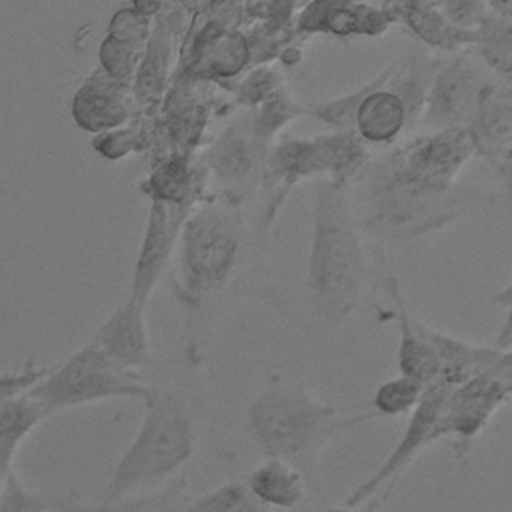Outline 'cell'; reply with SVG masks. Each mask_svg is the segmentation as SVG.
<instances>
[{"instance_id": "cell-32", "label": "cell", "mask_w": 512, "mask_h": 512, "mask_svg": "<svg viewBox=\"0 0 512 512\" xmlns=\"http://www.w3.org/2000/svg\"><path fill=\"white\" fill-rule=\"evenodd\" d=\"M388 494H390V492H382V494H378V496H374V498H370V500H366L364 504L354 506V508L340 504V506H330V508H326L324 512H378V510L382 508V502H386Z\"/></svg>"}, {"instance_id": "cell-31", "label": "cell", "mask_w": 512, "mask_h": 512, "mask_svg": "<svg viewBox=\"0 0 512 512\" xmlns=\"http://www.w3.org/2000/svg\"><path fill=\"white\" fill-rule=\"evenodd\" d=\"M134 146H136V130L130 126L108 130L92 138L94 152L112 162H118L124 156H128L134 150Z\"/></svg>"}, {"instance_id": "cell-19", "label": "cell", "mask_w": 512, "mask_h": 512, "mask_svg": "<svg viewBox=\"0 0 512 512\" xmlns=\"http://www.w3.org/2000/svg\"><path fill=\"white\" fill-rule=\"evenodd\" d=\"M244 484L270 510H294L306 498L304 476L278 458H266L250 470Z\"/></svg>"}, {"instance_id": "cell-14", "label": "cell", "mask_w": 512, "mask_h": 512, "mask_svg": "<svg viewBox=\"0 0 512 512\" xmlns=\"http://www.w3.org/2000/svg\"><path fill=\"white\" fill-rule=\"evenodd\" d=\"M388 292L394 302L396 324H398V332H400V342H398L400 376L412 378V380L428 386V384L436 382L440 376L436 352L422 330V320L414 318L408 312V308L402 300L400 284L396 278H390Z\"/></svg>"}, {"instance_id": "cell-3", "label": "cell", "mask_w": 512, "mask_h": 512, "mask_svg": "<svg viewBox=\"0 0 512 512\" xmlns=\"http://www.w3.org/2000/svg\"><path fill=\"white\" fill-rule=\"evenodd\" d=\"M176 256V292L182 304L194 310L216 304L246 258L242 212L226 202L196 208L182 220Z\"/></svg>"}, {"instance_id": "cell-8", "label": "cell", "mask_w": 512, "mask_h": 512, "mask_svg": "<svg viewBox=\"0 0 512 512\" xmlns=\"http://www.w3.org/2000/svg\"><path fill=\"white\" fill-rule=\"evenodd\" d=\"M508 396L510 352L488 370L452 388L440 422L442 438L452 436L454 448L462 456L490 424L492 416L506 404Z\"/></svg>"}, {"instance_id": "cell-24", "label": "cell", "mask_w": 512, "mask_h": 512, "mask_svg": "<svg viewBox=\"0 0 512 512\" xmlns=\"http://www.w3.org/2000/svg\"><path fill=\"white\" fill-rule=\"evenodd\" d=\"M74 502V496L30 490L14 470L6 474L0 492V512H66Z\"/></svg>"}, {"instance_id": "cell-4", "label": "cell", "mask_w": 512, "mask_h": 512, "mask_svg": "<svg viewBox=\"0 0 512 512\" xmlns=\"http://www.w3.org/2000/svg\"><path fill=\"white\" fill-rule=\"evenodd\" d=\"M194 450L196 428L186 398L176 390H156L134 438L114 464L100 502H120L164 484L190 462Z\"/></svg>"}, {"instance_id": "cell-9", "label": "cell", "mask_w": 512, "mask_h": 512, "mask_svg": "<svg viewBox=\"0 0 512 512\" xmlns=\"http://www.w3.org/2000/svg\"><path fill=\"white\" fill-rule=\"evenodd\" d=\"M488 82L490 78L478 60L470 56L442 62L430 82L420 124L432 132L468 128Z\"/></svg>"}, {"instance_id": "cell-18", "label": "cell", "mask_w": 512, "mask_h": 512, "mask_svg": "<svg viewBox=\"0 0 512 512\" xmlns=\"http://www.w3.org/2000/svg\"><path fill=\"white\" fill-rule=\"evenodd\" d=\"M392 10L390 18L398 16V20L430 48L462 50L464 46L476 44V30L458 28L436 8V4L402 2L394 4Z\"/></svg>"}, {"instance_id": "cell-22", "label": "cell", "mask_w": 512, "mask_h": 512, "mask_svg": "<svg viewBox=\"0 0 512 512\" xmlns=\"http://www.w3.org/2000/svg\"><path fill=\"white\" fill-rule=\"evenodd\" d=\"M46 416V410L28 394L16 396L0 406V470L4 474L12 470L20 444Z\"/></svg>"}, {"instance_id": "cell-5", "label": "cell", "mask_w": 512, "mask_h": 512, "mask_svg": "<svg viewBox=\"0 0 512 512\" xmlns=\"http://www.w3.org/2000/svg\"><path fill=\"white\" fill-rule=\"evenodd\" d=\"M26 394L36 400L46 414H52L114 398L140 400L146 406L154 398L156 388L146 384L140 372L114 366L92 342H86L66 362L50 368Z\"/></svg>"}, {"instance_id": "cell-16", "label": "cell", "mask_w": 512, "mask_h": 512, "mask_svg": "<svg viewBox=\"0 0 512 512\" xmlns=\"http://www.w3.org/2000/svg\"><path fill=\"white\" fill-rule=\"evenodd\" d=\"M408 126L404 102L386 84L376 86L360 100L352 120V132L360 142L380 146L394 144Z\"/></svg>"}, {"instance_id": "cell-25", "label": "cell", "mask_w": 512, "mask_h": 512, "mask_svg": "<svg viewBox=\"0 0 512 512\" xmlns=\"http://www.w3.org/2000/svg\"><path fill=\"white\" fill-rule=\"evenodd\" d=\"M394 72V64H390L386 70H382L378 76H374L372 80H368L366 84H362L360 88H356L354 92H348L344 96L332 98L322 102L320 106L310 108V116H314L316 120H320L322 124L330 126L334 132H352V120H354V112L360 104V100L374 90L380 84H386L388 78Z\"/></svg>"}, {"instance_id": "cell-20", "label": "cell", "mask_w": 512, "mask_h": 512, "mask_svg": "<svg viewBox=\"0 0 512 512\" xmlns=\"http://www.w3.org/2000/svg\"><path fill=\"white\" fill-rule=\"evenodd\" d=\"M262 140L252 130L230 128L208 152V166L214 176L228 186L244 184L258 172Z\"/></svg>"}, {"instance_id": "cell-12", "label": "cell", "mask_w": 512, "mask_h": 512, "mask_svg": "<svg viewBox=\"0 0 512 512\" xmlns=\"http://www.w3.org/2000/svg\"><path fill=\"white\" fill-rule=\"evenodd\" d=\"M114 366L140 372L150 362V338L146 324V304L128 298L120 304L88 340Z\"/></svg>"}, {"instance_id": "cell-23", "label": "cell", "mask_w": 512, "mask_h": 512, "mask_svg": "<svg viewBox=\"0 0 512 512\" xmlns=\"http://www.w3.org/2000/svg\"><path fill=\"white\" fill-rule=\"evenodd\" d=\"M184 486V480H176L158 492L132 496L112 504L76 502L68 512H184Z\"/></svg>"}, {"instance_id": "cell-15", "label": "cell", "mask_w": 512, "mask_h": 512, "mask_svg": "<svg viewBox=\"0 0 512 512\" xmlns=\"http://www.w3.org/2000/svg\"><path fill=\"white\" fill-rule=\"evenodd\" d=\"M390 16L384 8L350 2H314L300 14V30L330 34L378 36L388 30Z\"/></svg>"}, {"instance_id": "cell-33", "label": "cell", "mask_w": 512, "mask_h": 512, "mask_svg": "<svg viewBox=\"0 0 512 512\" xmlns=\"http://www.w3.org/2000/svg\"><path fill=\"white\" fill-rule=\"evenodd\" d=\"M4 480H6V474L0 470V492H2V486H4Z\"/></svg>"}, {"instance_id": "cell-29", "label": "cell", "mask_w": 512, "mask_h": 512, "mask_svg": "<svg viewBox=\"0 0 512 512\" xmlns=\"http://www.w3.org/2000/svg\"><path fill=\"white\" fill-rule=\"evenodd\" d=\"M208 66L220 76H232L244 68L250 46L240 32H216L206 44Z\"/></svg>"}, {"instance_id": "cell-11", "label": "cell", "mask_w": 512, "mask_h": 512, "mask_svg": "<svg viewBox=\"0 0 512 512\" xmlns=\"http://www.w3.org/2000/svg\"><path fill=\"white\" fill-rule=\"evenodd\" d=\"M474 154L482 156L506 178L512 140L510 82L490 80L480 96L476 112L468 124Z\"/></svg>"}, {"instance_id": "cell-26", "label": "cell", "mask_w": 512, "mask_h": 512, "mask_svg": "<svg viewBox=\"0 0 512 512\" xmlns=\"http://www.w3.org/2000/svg\"><path fill=\"white\" fill-rule=\"evenodd\" d=\"M184 512H272L246 488L244 482H224L186 502Z\"/></svg>"}, {"instance_id": "cell-21", "label": "cell", "mask_w": 512, "mask_h": 512, "mask_svg": "<svg viewBox=\"0 0 512 512\" xmlns=\"http://www.w3.org/2000/svg\"><path fill=\"white\" fill-rule=\"evenodd\" d=\"M170 56H172L170 34L164 26L156 24L150 30V38L146 42L142 62L130 86L132 100H136L140 106H150L160 100L166 78H168Z\"/></svg>"}, {"instance_id": "cell-17", "label": "cell", "mask_w": 512, "mask_h": 512, "mask_svg": "<svg viewBox=\"0 0 512 512\" xmlns=\"http://www.w3.org/2000/svg\"><path fill=\"white\" fill-rule=\"evenodd\" d=\"M422 330L430 340L438 358V366H440L438 380H444L450 386H460L472 376L494 366L504 354L510 352V350H500L498 346L470 344L462 338L440 332L424 322H422Z\"/></svg>"}, {"instance_id": "cell-1", "label": "cell", "mask_w": 512, "mask_h": 512, "mask_svg": "<svg viewBox=\"0 0 512 512\" xmlns=\"http://www.w3.org/2000/svg\"><path fill=\"white\" fill-rule=\"evenodd\" d=\"M370 274L368 248L342 182L316 188L306 264V290L314 312L330 322L348 320L358 308Z\"/></svg>"}, {"instance_id": "cell-6", "label": "cell", "mask_w": 512, "mask_h": 512, "mask_svg": "<svg viewBox=\"0 0 512 512\" xmlns=\"http://www.w3.org/2000/svg\"><path fill=\"white\" fill-rule=\"evenodd\" d=\"M366 162V150L354 132H332L312 140H286L272 148L266 160L270 176L282 186L302 178L324 176V180L346 182Z\"/></svg>"}, {"instance_id": "cell-7", "label": "cell", "mask_w": 512, "mask_h": 512, "mask_svg": "<svg viewBox=\"0 0 512 512\" xmlns=\"http://www.w3.org/2000/svg\"><path fill=\"white\" fill-rule=\"evenodd\" d=\"M452 388H456V386H450L444 380H436L426 386L420 402L410 412L408 424H406L404 434L398 440V444L392 448V452L386 456V460L344 498V502H342L344 506L354 508L382 492H390L396 478L414 462V458L426 446H430L442 438L440 422H442L444 406H446V400H448Z\"/></svg>"}, {"instance_id": "cell-27", "label": "cell", "mask_w": 512, "mask_h": 512, "mask_svg": "<svg viewBox=\"0 0 512 512\" xmlns=\"http://www.w3.org/2000/svg\"><path fill=\"white\" fill-rule=\"evenodd\" d=\"M144 50H146V44L128 42V40L106 34L98 48V64H100L98 68L114 82L132 86L136 70L142 62Z\"/></svg>"}, {"instance_id": "cell-2", "label": "cell", "mask_w": 512, "mask_h": 512, "mask_svg": "<svg viewBox=\"0 0 512 512\" xmlns=\"http://www.w3.org/2000/svg\"><path fill=\"white\" fill-rule=\"evenodd\" d=\"M370 418L374 414H348L300 384L272 380L250 400L246 430L266 458L284 460L306 482H316L322 452L332 438Z\"/></svg>"}, {"instance_id": "cell-30", "label": "cell", "mask_w": 512, "mask_h": 512, "mask_svg": "<svg viewBox=\"0 0 512 512\" xmlns=\"http://www.w3.org/2000/svg\"><path fill=\"white\" fill-rule=\"evenodd\" d=\"M50 368L46 366H38L32 358L24 362V366L20 370H10V372H2L0 374V406L16 396L26 394L32 386H36Z\"/></svg>"}, {"instance_id": "cell-13", "label": "cell", "mask_w": 512, "mask_h": 512, "mask_svg": "<svg viewBox=\"0 0 512 512\" xmlns=\"http://www.w3.org/2000/svg\"><path fill=\"white\" fill-rule=\"evenodd\" d=\"M74 124L90 134L126 126L132 116L130 86L114 82L96 68L74 92L70 102Z\"/></svg>"}, {"instance_id": "cell-28", "label": "cell", "mask_w": 512, "mask_h": 512, "mask_svg": "<svg viewBox=\"0 0 512 512\" xmlns=\"http://www.w3.org/2000/svg\"><path fill=\"white\" fill-rule=\"evenodd\" d=\"M424 390L426 386L412 378L394 376L376 388L372 398V406H374L372 414L388 416V418L410 414L420 402Z\"/></svg>"}, {"instance_id": "cell-10", "label": "cell", "mask_w": 512, "mask_h": 512, "mask_svg": "<svg viewBox=\"0 0 512 512\" xmlns=\"http://www.w3.org/2000/svg\"><path fill=\"white\" fill-rule=\"evenodd\" d=\"M184 218L186 216L176 214L174 206L152 198L142 244L138 248L134 262L128 298L138 300L142 304L148 302V298L156 290L158 280L162 278L166 266L170 264L176 252L178 232Z\"/></svg>"}]
</instances>
